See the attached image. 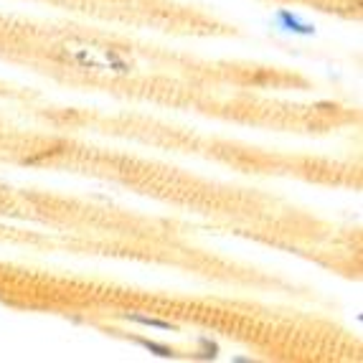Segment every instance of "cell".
<instances>
[{
	"mask_svg": "<svg viewBox=\"0 0 363 363\" xmlns=\"http://www.w3.org/2000/svg\"><path fill=\"white\" fill-rule=\"evenodd\" d=\"M122 318L128 323H135V325L143 328H155V330H170V333H178L181 328L176 323L163 320V318H152V315H143V313H122Z\"/></svg>",
	"mask_w": 363,
	"mask_h": 363,
	"instance_id": "cell-2",
	"label": "cell"
},
{
	"mask_svg": "<svg viewBox=\"0 0 363 363\" xmlns=\"http://www.w3.org/2000/svg\"><path fill=\"white\" fill-rule=\"evenodd\" d=\"M272 23H274V28H277V30H282V33H292V36L310 38V36H315V33H318L315 23H308L303 16L292 13L290 8H279V11L272 16Z\"/></svg>",
	"mask_w": 363,
	"mask_h": 363,
	"instance_id": "cell-1",
	"label": "cell"
},
{
	"mask_svg": "<svg viewBox=\"0 0 363 363\" xmlns=\"http://www.w3.org/2000/svg\"><path fill=\"white\" fill-rule=\"evenodd\" d=\"M133 340L135 345H140V348H145L147 353H152V356H157V358H178V351L173 348V345H165V343H157V340H150V338H143V335H133Z\"/></svg>",
	"mask_w": 363,
	"mask_h": 363,
	"instance_id": "cell-4",
	"label": "cell"
},
{
	"mask_svg": "<svg viewBox=\"0 0 363 363\" xmlns=\"http://www.w3.org/2000/svg\"><path fill=\"white\" fill-rule=\"evenodd\" d=\"M218 356H221V345L216 340L208 338V335H199L196 338V351L191 353L194 361H216Z\"/></svg>",
	"mask_w": 363,
	"mask_h": 363,
	"instance_id": "cell-3",
	"label": "cell"
},
{
	"mask_svg": "<svg viewBox=\"0 0 363 363\" xmlns=\"http://www.w3.org/2000/svg\"><path fill=\"white\" fill-rule=\"evenodd\" d=\"M104 56H107V61H109V69H115L117 74H128L130 72V64L125 59H122L117 51H104Z\"/></svg>",
	"mask_w": 363,
	"mask_h": 363,
	"instance_id": "cell-5",
	"label": "cell"
},
{
	"mask_svg": "<svg viewBox=\"0 0 363 363\" xmlns=\"http://www.w3.org/2000/svg\"><path fill=\"white\" fill-rule=\"evenodd\" d=\"M231 361H234V363H252L255 358H249V356H234Z\"/></svg>",
	"mask_w": 363,
	"mask_h": 363,
	"instance_id": "cell-6",
	"label": "cell"
}]
</instances>
